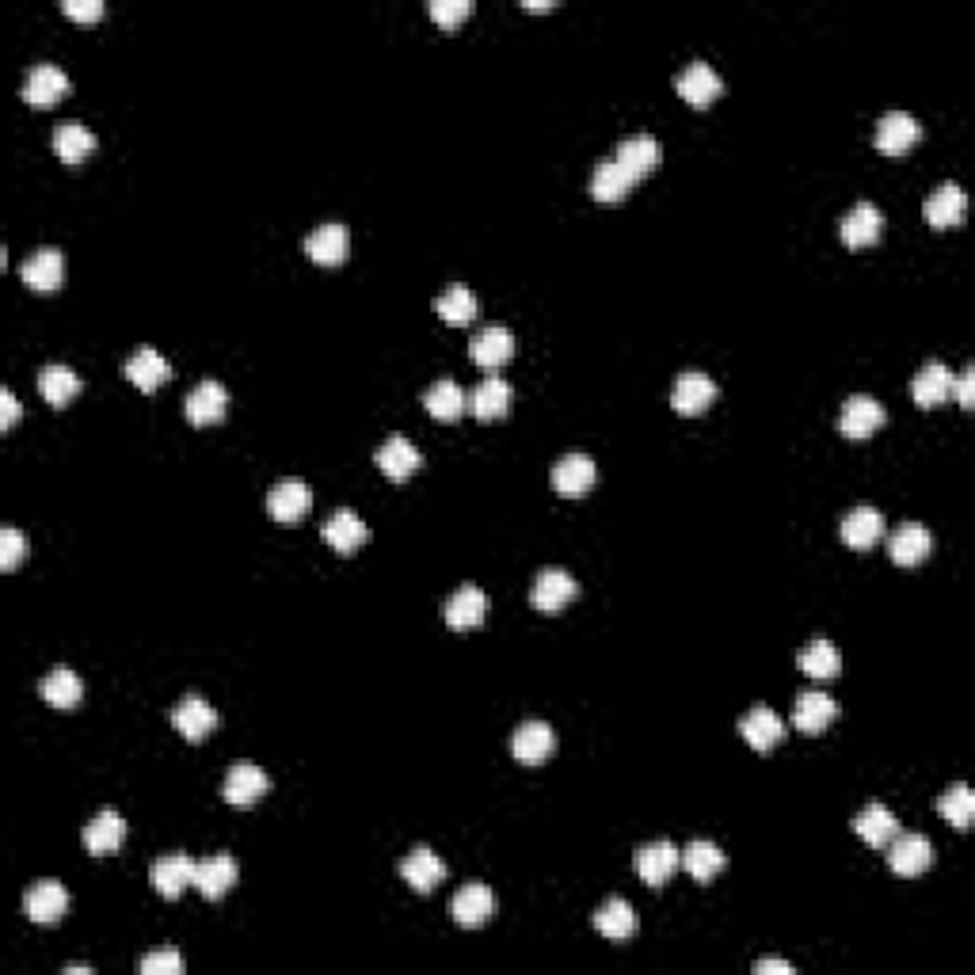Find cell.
Wrapping results in <instances>:
<instances>
[{
    "instance_id": "836d02e7",
    "label": "cell",
    "mask_w": 975,
    "mask_h": 975,
    "mask_svg": "<svg viewBox=\"0 0 975 975\" xmlns=\"http://www.w3.org/2000/svg\"><path fill=\"white\" fill-rule=\"evenodd\" d=\"M488 614V598L480 587H458L450 598H446V625L450 629H477Z\"/></svg>"
},
{
    "instance_id": "d590c367",
    "label": "cell",
    "mask_w": 975,
    "mask_h": 975,
    "mask_svg": "<svg viewBox=\"0 0 975 975\" xmlns=\"http://www.w3.org/2000/svg\"><path fill=\"white\" fill-rule=\"evenodd\" d=\"M127 378L141 392H153V389L165 386L168 378H172V366H168L165 355L153 351V347H138V351L127 359Z\"/></svg>"
},
{
    "instance_id": "6da1fadb",
    "label": "cell",
    "mask_w": 975,
    "mask_h": 975,
    "mask_svg": "<svg viewBox=\"0 0 975 975\" xmlns=\"http://www.w3.org/2000/svg\"><path fill=\"white\" fill-rule=\"evenodd\" d=\"M633 869H637V876L644 884H651V888H664L670 876L683 869V849H678L675 843H648V846H640L637 854H633Z\"/></svg>"
},
{
    "instance_id": "9c48e42d",
    "label": "cell",
    "mask_w": 975,
    "mask_h": 975,
    "mask_svg": "<svg viewBox=\"0 0 975 975\" xmlns=\"http://www.w3.org/2000/svg\"><path fill=\"white\" fill-rule=\"evenodd\" d=\"M659 157H664V149H659V141L651 138V133H633V138H625L621 146H617V153H614V160L625 168V172H629L633 183H640L644 176L656 172Z\"/></svg>"
},
{
    "instance_id": "8d00e7d4",
    "label": "cell",
    "mask_w": 975,
    "mask_h": 975,
    "mask_svg": "<svg viewBox=\"0 0 975 975\" xmlns=\"http://www.w3.org/2000/svg\"><path fill=\"white\" fill-rule=\"evenodd\" d=\"M884 538V515L876 507L862 504L843 518V541L849 549H873Z\"/></svg>"
},
{
    "instance_id": "60d3db41",
    "label": "cell",
    "mask_w": 975,
    "mask_h": 975,
    "mask_svg": "<svg viewBox=\"0 0 975 975\" xmlns=\"http://www.w3.org/2000/svg\"><path fill=\"white\" fill-rule=\"evenodd\" d=\"M477 309H480L477 294H472L465 282L446 286V290L435 298V312L446 320V325H469V320H477Z\"/></svg>"
},
{
    "instance_id": "1f68e13d",
    "label": "cell",
    "mask_w": 975,
    "mask_h": 975,
    "mask_svg": "<svg viewBox=\"0 0 975 975\" xmlns=\"http://www.w3.org/2000/svg\"><path fill=\"white\" fill-rule=\"evenodd\" d=\"M511 397H515L511 381L488 374V378L469 392V408H472V416L488 424V419H499V416H507V411H511Z\"/></svg>"
},
{
    "instance_id": "f1b7e54d",
    "label": "cell",
    "mask_w": 975,
    "mask_h": 975,
    "mask_svg": "<svg viewBox=\"0 0 975 975\" xmlns=\"http://www.w3.org/2000/svg\"><path fill=\"white\" fill-rule=\"evenodd\" d=\"M400 876H405L416 892H435L438 884L446 881V862L435 854V849L416 846L405 862H400Z\"/></svg>"
},
{
    "instance_id": "d6986e66",
    "label": "cell",
    "mask_w": 975,
    "mask_h": 975,
    "mask_svg": "<svg viewBox=\"0 0 975 975\" xmlns=\"http://www.w3.org/2000/svg\"><path fill=\"white\" fill-rule=\"evenodd\" d=\"M195 865L187 854H165L153 862V873H149V881H153V888L160 892L165 899H176L183 896V888H191L195 884Z\"/></svg>"
},
{
    "instance_id": "44dd1931",
    "label": "cell",
    "mask_w": 975,
    "mask_h": 975,
    "mask_svg": "<svg viewBox=\"0 0 975 975\" xmlns=\"http://www.w3.org/2000/svg\"><path fill=\"white\" fill-rule=\"evenodd\" d=\"M20 279L31 286V290H58L61 282H66V256L58 252V248H42V252L27 256L20 263Z\"/></svg>"
},
{
    "instance_id": "c3c4849f",
    "label": "cell",
    "mask_w": 975,
    "mask_h": 975,
    "mask_svg": "<svg viewBox=\"0 0 975 975\" xmlns=\"http://www.w3.org/2000/svg\"><path fill=\"white\" fill-rule=\"evenodd\" d=\"M23 553H27L23 534L16 530V526H4V530H0V568L12 571L23 560Z\"/></svg>"
},
{
    "instance_id": "d6a6232c",
    "label": "cell",
    "mask_w": 975,
    "mask_h": 975,
    "mask_svg": "<svg viewBox=\"0 0 975 975\" xmlns=\"http://www.w3.org/2000/svg\"><path fill=\"white\" fill-rule=\"evenodd\" d=\"M122 838H127V823H122L119 812H111V808H103L100 816H92L84 823V846H88V854H96V857L115 854V849L122 846Z\"/></svg>"
},
{
    "instance_id": "7402d4cb",
    "label": "cell",
    "mask_w": 975,
    "mask_h": 975,
    "mask_svg": "<svg viewBox=\"0 0 975 975\" xmlns=\"http://www.w3.org/2000/svg\"><path fill=\"white\" fill-rule=\"evenodd\" d=\"M929 549H934V534H929L923 523H903V526L892 530V538H888L892 560L903 565V568L923 565V560L929 557Z\"/></svg>"
},
{
    "instance_id": "cb8c5ba5",
    "label": "cell",
    "mask_w": 975,
    "mask_h": 975,
    "mask_svg": "<svg viewBox=\"0 0 975 975\" xmlns=\"http://www.w3.org/2000/svg\"><path fill=\"white\" fill-rule=\"evenodd\" d=\"M838 717V702L823 690H804L796 697V709H793V724L804 732V736H819L830 720Z\"/></svg>"
},
{
    "instance_id": "db71d44e",
    "label": "cell",
    "mask_w": 975,
    "mask_h": 975,
    "mask_svg": "<svg viewBox=\"0 0 975 975\" xmlns=\"http://www.w3.org/2000/svg\"><path fill=\"white\" fill-rule=\"evenodd\" d=\"M16 419H20V400L12 389H0V431H12Z\"/></svg>"
},
{
    "instance_id": "f5cc1de1",
    "label": "cell",
    "mask_w": 975,
    "mask_h": 975,
    "mask_svg": "<svg viewBox=\"0 0 975 975\" xmlns=\"http://www.w3.org/2000/svg\"><path fill=\"white\" fill-rule=\"evenodd\" d=\"M953 397L961 408H975V366H964L961 378H953Z\"/></svg>"
},
{
    "instance_id": "52a82bcc",
    "label": "cell",
    "mask_w": 975,
    "mask_h": 975,
    "mask_svg": "<svg viewBox=\"0 0 975 975\" xmlns=\"http://www.w3.org/2000/svg\"><path fill=\"white\" fill-rule=\"evenodd\" d=\"M888 865L899 876H923L934 865V846L926 835H896L888 846Z\"/></svg>"
},
{
    "instance_id": "d4e9b609",
    "label": "cell",
    "mask_w": 975,
    "mask_h": 975,
    "mask_svg": "<svg viewBox=\"0 0 975 975\" xmlns=\"http://www.w3.org/2000/svg\"><path fill=\"white\" fill-rule=\"evenodd\" d=\"M598 469L595 461L587 458V454H565L557 465H553V488L560 491V496H587L590 485H595Z\"/></svg>"
},
{
    "instance_id": "e575fe53",
    "label": "cell",
    "mask_w": 975,
    "mask_h": 975,
    "mask_svg": "<svg viewBox=\"0 0 975 975\" xmlns=\"http://www.w3.org/2000/svg\"><path fill=\"white\" fill-rule=\"evenodd\" d=\"M237 873L240 869L229 854H213V857H206V862L195 865V888H199L206 899H221L232 884H237Z\"/></svg>"
},
{
    "instance_id": "ffe728a7",
    "label": "cell",
    "mask_w": 975,
    "mask_h": 975,
    "mask_svg": "<svg viewBox=\"0 0 975 975\" xmlns=\"http://www.w3.org/2000/svg\"><path fill=\"white\" fill-rule=\"evenodd\" d=\"M172 724L187 744H199V739H206L213 728H218V713H213V705H206L199 694H187L183 702L176 705Z\"/></svg>"
},
{
    "instance_id": "f35d334b",
    "label": "cell",
    "mask_w": 975,
    "mask_h": 975,
    "mask_svg": "<svg viewBox=\"0 0 975 975\" xmlns=\"http://www.w3.org/2000/svg\"><path fill=\"white\" fill-rule=\"evenodd\" d=\"M796 664H800V670L808 678L827 683V678H835L838 670H843V656H838V648L827 637H816L812 644H804L800 656H796Z\"/></svg>"
},
{
    "instance_id": "603a6c76",
    "label": "cell",
    "mask_w": 975,
    "mask_h": 975,
    "mask_svg": "<svg viewBox=\"0 0 975 975\" xmlns=\"http://www.w3.org/2000/svg\"><path fill=\"white\" fill-rule=\"evenodd\" d=\"M325 541H328V549H336V553H355L359 549V545H366L370 541V526L362 523L359 515L355 511H347V507H339V511H332L325 518Z\"/></svg>"
},
{
    "instance_id": "ac0fdd59",
    "label": "cell",
    "mask_w": 975,
    "mask_h": 975,
    "mask_svg": "<svg viewBox=\"0 0 975 975\" xmlns=\"http://www.w3.org/2000/svg\"><path fill=\"white\" fill-rule=\"evenodd\" d=\"M374 461H378V469L386 472L389 480H408L411 472L419 469V465H424V458H419V450H416V442H411V438H405V435H389L386 442L378 446V454H374Z\"/></svg>"
},
{
    "instance_id": "8fae6325",
    "label": "cell",
    "mask_w": 975,
    "mask_h": 975,
    "mask_svg": "<svg viewBox=\"0 0 975 975\" xmlns=\"http://www.w3.org/2000/svg\"><path fill=\"white\" fill-rule=\"evenodd\" d=\"M347 252H351V232H347V226H339V221H325V226H317L306 237V256L320 267L344 263Z\"/></svg>"
},
{
    "instance_id": "7a4b0ae2",
    "label": "cell",
    "mask_w": 975,
    "mask_h": 975,
    "mask_svg": "<svg viewBox=\"0 0 975 975\" xmlns=\"http://www.w3.org/2000/svg\"><path fill=\"white\" fill-rule=\"evenodd\" d=\"M918 141H923V122H918L915 115L888 111L876 122V149H881L884 157H903L911 146H918Z\"/></svg>"
},
{
    "instance_id": "4fadbf2b",
    "label": "cell",
    "mask_w": 975,
    "mask_h": 975,
    "mask_svg": "<svg viewBox=\"0 0 975 975\" xmlns=\"http://www.w3.org/2000/svg\"><path fill=\"white\" fill-rule=\"evenodd\" d=\"M511 355H515V336H511V328H504V325H488L469 339V359L477 366H485L488 374L499 370Z\"/></svg>"
},
{
    "instance_id": "f6af8a7d",
    "label": "cell",
    "mask_w": 975,
    "mask_h": 975,
    "mask_svg": "<svg viewBox=\"0 0 975 975\" xmlns=\"http://www.w3.org/2000/svg\"><path fill=\"white\" fill-rule=\"evenodd\" d=\"M683 869L690 873L697 884H709L713 876L724 869L720 846L709 843V838H697V843H690V846L683 849Z\"/></svg>"
},
{
    "instance_id": "3957f363",
    "label": "cell",
    "mask_w": 975,
    "mask_h": 975,
    "mask_svg": "<svg viewBox=\"0 0 975 975\" xmlns=\"http://www.w3.org/2000/svg\"><path fill=\"white\" fill-rule=\"evenodd\" d=\"M66 911H69V892H66V884H58V881H39V884H31V888H27V896H23V915L31 918V923H39V926H53V923H61V918H66Z\"/></svg>"
},
{
    "instance_id": "e0dca14e",
    "label": "cell",
    "mask_w": 975,
    "mask_h": 975,
    "mask_svg": "<svg viewBox=\"0 0 975 975\" xmlns=\"http://www.w3.org/2000/svg\"><path fill=\"white\" fill-rule=\"evenodd\" d=\"M739 736L755 750H774L785 739V720L777 717L770 705H755L739 717Z\"/></svg>"
},
{
    "instance_id": "b9f144b4",
    "label": "cell",
    "mask_w": 975,
    "mask_h": 975,
    "mask_svg": "<svg viewBox=\"0 0 975 975\" xmlns=\"http://www.w3.org/2000/svg\"><path fill=\"white\" fill-rule=\"evenodd\" d=\"M424 405H427V411H431L435 419L450 424V419H458L461 411H465V405H469V397H465V389L458 386V381L438 378L435 386L424 392Z\"/></svg>"
},
{
    "instance_id": "5bb4252c",
    "label": "cell",
    "mask_w": 975,
    "mask_h": 975,
    "mask_svg": "<svg viewBox=\"0 0 975 975\" xmlns=\"http://www.w3.org/2000/svg\"><path fill=\"white\" fill-rule=\"evenodd\" d=\"M267 789H271V777L259 770L256 763H232L226 774V785H221V796H226L229 804H237V808H248V804H256Z\"/></svg>"
},
{
    "instance_id": "bcb514c9",
    "label": "cell",
    "mask_w": 975,
    "mask_h": 975,
    "mask_svg": "<svg viewBox=\"0 0 975 975\" xmlns=\"http://www.w3.org/2000/svg\"><path fill=\"white\" fill-rule=\"evenodd\" d=\"M39 392L50 400L53 408H66L69 400L80 392V378L69 370V366L50 362V366H42V374H39Z\"/></svg>"
},
{
    "instance_id": "74e56055",
    "label": "cell",
    "mask_w": 975,
    "mask_h": 975,
    "mask_svg": "<svg viewBox=\"0 0 975 975\" xmlns=\"http://www.w3.org/2000/svg\"><path fill=\"white\" fill-rule=\"evenodd\" d=\"M42 702L53 705V709H77L80 697H84V683L77 678L73 667H53L47 678H42Z\"/></svg>"
},
{
    "instance_id": "7bdbcfd3",
    "label": "cell",
    "mask_w": 975,
    "mask_h": 975,
    "mask_svg": "<svg viewBox=\"0 0 975 975\" xmlns=\"http://www.w3.org/2000/svg\"><path fill=\"white\" fill-rule=\"evenodd\" d=\"M629 191H633L629 172H625V168L617 165L614 157L610 160H598L595 176H590V195H595L598 202H621Z\"/></svg>"
},
{
    "instance_id": "83f0119b",
    "label": "cell",
    "mask_w": 975,
    "mask_h": 975,
    "mask_svg": "<svg viewBox=\"0 0 975 975\" xmlns=\"http://www.w3.org/2000/svg\"><path fill=\"white\" fill-rule=\"evenodd\" d=\"M838 427H843L846 438H869L876 427H884V405L865 392L849 397L843 405V416H838Z\"/></svg>"
},
{
    "instance_id": "4316f807",
    "label": "cell",
    "mask_w": 975,
    "mask_h": 975,
    "mask_svg": "<svg viewBox=\"0 0 975 975\" xmlns=\"http://www.w3.org/2000/svg\"><path fill=\"white\" fill-rule=\"evenodd\" d=\"M911 397H915L918 408H934L953 400V370L945 362H926L915 374V381H911Z\"/></svg>"
},
{
    "instance_id": "8992f818",
    "label": "cell",
    "mask_w": 975,
    "mask_h": 975,
    "mask_svg": "<svg viewBox=\"0 0 975 975\" xmlns=\"http://www.w3.org/2000/svg\"><path fill=\"white\" fill-rule=\"evenodd\" d=\"M511 750H515L518 763L541 766L545 758L557 750V732H553V724H545V720H526V724H518V728H515Z\"/></svg>"
},
{
    "instance_id": "4dcf8cb0",
    "label": "cell",
    "mask_w": 975,
    "mask_h": 975,
    "mask_svg": "<svg viewBox=\"0 0 975 975\" xmlns=\"http://www.w3.org/2000/svg\"><path fill=\"white\" fill-rule=\"evenodd\" d=\"M881 232H884V213L876 210L873 202H857L846 210V218H843L846 248H869V245H876Z\"/></svg>"
},
{
    "instance_id": "681fc988",
    "label": "cell",
    "mask_w": 975,
    "mask_h": 975,
    "mask_svg": "<svg viewBox=\"0 0 975 975\" xmlns=\"http://www.w3.org/2000/svg\"><path fill=\"white\" fill-rule=\"evenodd\" d=\"M431 20L442 23V27H458L465 16L472 12V0H431Z\"/></svg>"
},
{
    "instance_id": "816d5d0a",
    "label": "cell",
    "mask_w": 975,
    "mask_h": 975,
    "mask_svg": "<svg viewBox=\"0 0 975 975\" xmlns=\"http://www.w3.org/2000/svg\"><path fill=\"white\" fill-rule=\"evenodd\" d=\"M61 12L73 16V20L92 23V20H100V16H103V0H66V4H61Z\"/></svg>"
},
{
    "instance_id": "ba28073f",
    "label": "cell",
    "mask_w": 975,
    "mask_h": 975,
    "mask_svg": "<svg viewBox=\"0 0 975 975\" xmlns=\"http://www.w3.org/2000/svg\"><path fill=\"white\" fill-rule=\"evenodd\" d=\"M675 92L683 96L686 103H694V107H709L724 92V80H720L717 69L709 66V61H690V66L678 73Z\"/></svg>"
},
{
    "instance_id": "484cf974",
    "label": "cell",
    "mask_w": 975,
    "mask_h": 975,
    "mask_svg": "<svg viewBox=\"0 0 975 975\" xmlns=\"http://www.w3.org/2000/svg\"><path fill=\"white\" fill-rule=\"evenodd\" d=\"M926 221L934 229H949V226H961L964 213H968V195L961 191L956 183H942L937 191H929V199L923 206Z\"/></svg>"
},
{
    "instance_id": "ab89813d",
    "label": "cell",
    "mask_w": 975,
    "mask_h": 975,
    "mask_svg": "<svg viewBox=\"0 0 975 975\" xmlns=\"http://www.w3.org/2000/svg\"><path fill=\"white\" fill-rule=\"evenodd\" d=\"M595 929L603 937H610V942H625V937H633V929H637V915H633L629 899H621V896L606 899L603 907L595 911Z\"/></svg>"
},
{
    "instance_id": "30bf717a",
    "label": "cell",
    "mask_w": 975,
    "mask_h": 975,
    "mask_svg": "<svg viewBox=\"0 0 975 975\" xmlns=\"http://www.w3.org/2000/svg\"><path fill=\"white\" fill-rule=\"evenodd\" d=\"M717 400V381L702 370H686L678 374L675 389H670V405H675L678 416H697Z\"/></svg>"
},
{
    "instance_id": "5b68a950",
    "label": "cell",
    "mask_w": 975,
    "mask_h": 975,
    "mask_svg": "<svg viewBox=\"0 0 975 975\" xmlns=\"http://www.w3.org/2000/svg\"><path fill=\"white\" fill-rule=\"evenodd\" d=\"M450 915H454V923H458V926L477 929V926H485L491 915H496V896H491L488 884L469 881L465 888H458V896H454Z\"/></svg>"
},
{
    "instance_id": "f907efd6",
    "label": "cell",
    "mask_w": 975,
    "mask_h": 975,
    "mask_svg": "<svg viewBox=\"0 0 975 975\" xmlns=\"http://www.w3.org/2000/svg\"><path fill=\"white\" fill-rule=\"evenodd\" d=\"M180 972H183V956L176 949L149 953L146 961H141V975H180Z\"/></svg>"
},
{
    "instance_id": "7dc6e473",
    "label": "cell",
    "mask_w": 975,
    "mask_h": 975,
    "mask_svg": "<svg viewBox=\"0 0 975 975\" xmlns=\"http://www.w3.org/2000/svg\"><path fill=\"white\" fill-rule=\"evenodd\" d=\"M937 812H942L945 823H953L956 830H968L975 819V793L964 782H956L953 789L937 796Z\"/></svg>"
},
{
    "instance_id": "9f6ffc18",
    "label": "cell",
    "mask_w": 975,
    "mask_h": 975,
    "mask_svg": "<svg viewBox=\"0 0 975 975\" xmlns=\"http://www.w3.org/2000/svg\"><path fill=\"white\" fill-rule=\"evenodd\" d=\"M66 972H73V975H92V968H88V964H69Z\"/></svg>"
},
{
    "instance_id": "f546056e",
    "label": "cell",
    "mask_w": 975,
    "mask_h": 975,
    "mask_svg": "<svg viewBox=\"0 0 975 975\" xmlns=\"http://www.w3.org/2000/svg\"><path fill=\"white\" fill-rule=\"evenodd\" d=\"M854 830L862 835L865 846L884 849L892 838L899 835V819H896V812L884 808V804H865V808L857 812V819H854Z\"/></svg>"
},
{
    "instance_id": "7c38bea8",
    "label": "cell",
    "mask_w": 975,
    "mask_h": 975,
    "mask_svg": "<svg viewBox=\"0 0 975 975\" xmlns=\"http://www.w3.org/2000/svg\"><path fill=\"white\" fill-rule=\"evenodd\" d=\"M312 507V488L306 480H279L271 491H267V515L275 523H298L306 518Z\"/></svg>"
},
{
    "instance_id": "277c9868",
    "label": "cell",
    "mask_w": 975,
    "mask_h": 975,
    "mask_svg": "<svg viewBox=\"0 0 975 975\" xmlns=\"http://www.w3.org/2000/svg\"><path fill=\"white\" fill-rule=\"evenodd\" d=\"M576 595H579V584L565 568L538 571V579H534V587H530V603L538 606L541 614H560Z\"/></svg>"
},
{
    "instance_id": "9a60e30c",
    "label": "cell",
    "mask_w": 975,
    "mask_h": 975,
    "mask_svg": "<svg viewBox=\"0 0 975 975\" xmlns=\"http://www.w3.org/2000/svg\"><path fill=\"white\" fill-rule=\"evenodd\" d=\"M229 408V392L221 381H199L191 392H187V419H191L195 427H213L221 424V416H226Z\"/></svg>"
},
{
    "instance_id": "ee69618b",
    "label": "cell",
    "mask_w": 975,
    "mask_h": 975,
    "mask_svg": "<svg viewBox=\"0 0 975 975\" xmlns=\"http://www.w3.org/2000/svg\"><path fill=\"white\" fill-rule=\"evenodd\" d=\"M53 153H58L66 165H80L88 153H96V133L80 122H61L53 130Z\"/></svg>"
},
{
    "instance_id": "2e32d148",
    "label": "cell",
    "mask_w": 975,
    "mask_h": 975,
    "mask_svg": "<svg viewBox=\"0 0 975 975\" xmlns=\"http://www.w3.org/2000/svg\"><path fill=\"white\" fill-rule=\"evenodd\" d=\"M69 92V77L66 69L50 66V61H39L34 69H27L23 77V100L34 103V107H50L58 103L61 96Z\"/></svg>"
},
{
    "instance_id": "11a10c76",
    "label": "cell",
    "mask_w": 975,
    "mask_h": 975,
    "mask_svg": "<svg viewBox=\"0 0 975 975\" xmlns=\"http://www.w3.org/2000/svg\"><path fill=\"white\" fill-rule=\"evenodd\" d=\"M755 972L758 975H793V964L789 961H758Z\"/></svg>"
}]
</instances>
